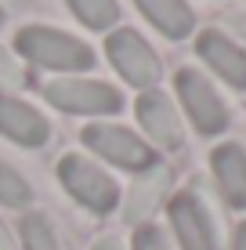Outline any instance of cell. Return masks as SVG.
Here are the masks:
<instances>
[{"label":"cell","mask_w":246,"mask_h":250,"mask_svg":"<svg viewBox=\"0 0 246 250\" xmlns=\"http://www.w3.org/2000/svg\"><path fill=\"white\" fill-rule=\"evenodd\" d=\"M15 47L33 65L58 69V73H83V69L95 65V51L83 40H76L62 29H51V25H25V29H19Z\"/></svg>","instance_id":"cell-1"},{"label":"cell","mask_w":246,"mask_h":250,"mask_svg":"<svg viewBox=\"0 0 246 250\" xmlns=\"http://www.w3.org/2000/svg\"><path fill=\"white\" fill-rule=\"evenodd\" d=\"M105 47H109V62L116 65V73H120L127 83H134V87L152 91L156 80L163 76L156 51L145 44V37H141L138 29H113L109 40H105Z\"/></svg>","instance_id":"cell-2"},{"label":"cell","mask_w":246,"mask_h":250,"mask_svg":"<svg viewBox=\"0 0 246 250\" xmlns=\"http://www.w3.org/2000/svg\"><path fill=\"white\" fill-rule=\"evenodd\" d=\"M58 178H62V185L69 188L76 200L87 207V210H95V214H109L116 203H120L116 182L101 167H95L91 160H83V156H62Z\"/></svg>","instance_id":"cell-3"},{"label":"cell","mask_w":246,"mask_h":250,"mask_svg":"<svg viewBox=\"0 0 246 250\" xmlns=\"http://www.w3.org/2000/svg\"><path fill=\"white\" fill-rule=\"evenodd\" d=\"M44 94L51 105L80 116H109V113H120L123 105L120 91L101 80H55L44 87Z\"/></svg>","instance_id":"cell-4"},{"label":"cell","mask_w":246,"mask_h":250,"mask_svg":"<svg viewBox=\"0 0 246 250\" xmlns=\"http://www.w3.org/2000/svg\"><path fill=\"white\" fill-rule=\"evenodd\" d=\"M177 98L189 109L192 124L199 127L203 134H221L228 127V109L225 102L217 98V91L207 83V76H199L196 69H177Z\"/></svg>","instance_id":"cell-5"},{"label":"cell","mask_w":246,"mask_h":250,"mask_svg":"<svg viewBox=\"0 0 246 250\" xmlns=\"http://www.w3.org/2000/svg\"><path fill=\"white\" fill-rule=\"evenodd\" d=\"M83 142L87 149H95L98 156H105L109 163L116 167H127V170H149L152 163V149L141 142L138 134H131L127 127H113V124H95L83 131Z\"/></svg>","instance_id":"cell-6"},{"label":"cell","mask_w":246,"mask_h":250,"mask_svg":"<svg viewBox=\"0 0 246 250\" xmlns=\"http://www.w3.org/2000/svg\"><path fill=\"white\" fill-rule=\"evenodd\" d=\"M170 225L177 232L181 250H217L210 218H207L203 203L192 192H177L174 200H170Z\"/></svg>","instance_id":"cell-7"},{"label":"cell","mask_w":246,"mask_h":250,"mask_svg":"<svg viewBox=\"0 0 246 250\" xmlns=\"http://www.w3.org/2000/svg\"><path fill=\"white\" fill-rule=\"evenodd\" d=\"M196 51H199V58L214 69L225 83H232L235 91H246V51L235 47L225 33H217V29L199 33Z\"/></svg>","instance_id":"cell-8"},{"label":"cell","mask_w":246,"mask_h":250,"mask_svg":"<svg viewBox=\"0 0 246 250\" xmlns=\"http://www.w3.org/2000/svg\"><path fill=\"white\" fill-rule=\"evenodd\" d=\"M0 134H7L11 142L25 145V149H40L51 131H47V120L33 105H25V102L0 91Z\"/></svg>","instance_id":"cell-9"},{"label":"cell","mask_w":246,"mask_h":250,"mask_svg":"<svg viewBox=\"0 0 246 250\" xmlns=\"http://www.w3.org/2000/svg\"><path fill=\"white\" fill-rule=\"evenodd\" d=\"M138 120L149 131V138L163 149H177L181 145V120H177V109L170 105V98L159 91H145L138 98Z\"/></svg>","instance_id":"cell-10"},{"label":"cell","mask_w":246,"mask_h":250,"mask_svg":"<svg viewBox=\"0 0 246 250\" xmlns=\"http://www.w3.org/2000/svg\"><path fill=\"white\" fill-rule=\"evenodd\" d=\"M141 7V15L156 25L163 37L170 40H185L192 29H196V15L185 0H134Z\"/></svg>","instance_id":"cell-11"},{"label":"cell","mask_w":246,"mask_h":250,"mask_svg":"<svg viewBox=\"0 0 246 250\" xmlns=\"http://www.w3.org/2000/svg\"><path fill=\"white\" fill-rule=\"evenodd\" d=\"M210 163H214V174L221 182V192L228 196V203L246 207V152L239 145H217Z\"/></svg>","instance_id":"cell-12"},{"label":"cell","mask_w":246,"mask_h":250,"mask_svg":"<svg viewBox=\"0 0 246 250\" xmlns=\"http://www.w3.org/2000/svg\"><path fill=\"white\" fill-rule=\"evenodd\" d=\"M167 188V170L163 167H149V174H141L138 182L131 188V200H127V218L138 225V221H145L152 210H156L159 196H163Z\"/></svg>","instance_id":"cell-13"},{"label":"cell","mask_w":246,"mask_h":250,"mask_svg":"<svg viewBox=\"0 0 246 250\" xmlns=\"http://www.w3.org/2000/svg\"><path fill=\"white\" fill-rule=\"evenodd\" d=\"M69 7L87 29H113L120 22V4L116 0H69Z\"/></svg>","instance_id":"cell-14"},{"label":"cell","mask_w":246,"mask_h":250,"mask_svg":"<svg viewBox=\"0 0 246 250\" xmlns=\"http://www.w3.org/2000/svg\"><path fill=\"white\" fill-rule=\"evenodd\" d=\"M29 200H33V192H29V185H25V178L15 167L0 163V203L4 207H25Z\"/></svg>","instance_id":"cell-15"},{"label":"cell","mask_w":246,"mask_h":250,"mask_svg":"<svg viewBox=\"0 0 246 250\" xmlns=\"http://www.w3.org/2000/svg\"><path fill=\"white\" fill-rule=\"evenodd\" d=\"M22 243H25V250H58L55 229H51L47 218H40V214H29V218L22 221Z\"/></svg>","instance_id":"cell-16"},{"label":"cell","mask_w":246,"mask_h":250,"mask_svg":"<svg viewBox=\"0 0 246 250\" xmlns=\"http://www.w3.org/2000/svg\"><path fill=\"white\" fill-rule=\"evenodd\" d=\"M25 80H29L25 69L11 58V51L0 47V83H4V87H25Z\"/></svg>","instance_id":"cell-17"},{"label":"cell","mask_w":246,"mask_h":250,"mask_svg":"<svg viewBox=\"0 0 246 250\" xmlns=\"http://www.w3.org/2000/svg\"><path fill=\"white\" fill-rule=\"evenodd\" d=\"M134 250H170L163 239V232H159L156 225H141L138 236H134Z\"/></svg>","instance_id":"cell-18"},{"label":"cell","mask_w":246,"mask_h":250,"mask_svg":"<svg viewBox=\"0 0 246 250\" xmlns=\"http://www.w3.org/2000/svg\"><path fill=\"white\" fill-rule=\"evenodd\" d=\"M91 250H123V247H120V239H113V236H105V239H98V243H95V247H91Z\"/></svg>","instance_id":"cell-19"},{"label":"cell","mask_w":246,"mask_h":250,"mask_svg":"<svg viewBox=\"0 0 246 250\" xmlns=\"http://www.w3.org/2000/svg\"><path fill=\"white\" fill-rule=\"evenodd\" d=\"M0 250H15V239H11V232H7L4 221H0Z\"/></svg>","instance_id":"cell-20"},{"label":"cell","mask_w":246,"mask_h":250,"mask_svg":"<svg viewBox=\"0 0 246 250\" xmlns=\"http://www.w3.org/2000/svg\"><path fill=\"white\" fill-rule=\"evenodd\" d=\"M232 250H246V221L235 229V239H232Z\"/></svg>","instance_id":"cell-21"},{"label":"cell","mask_w":246,"mask_h":250,"mask_svg":"<svg viewBox=\"0 0 246 250\" xmlns=\"http://www.w3.org/2000/svg\"><path fill=\"white\" fill-rule=\"evenodd\" d=\"M228 22H232V29L239 37H246V15H228Z\"/></svg>","instance_id":"cell-22"},{"label":"cell","mask_w":246,"mask_h":250,"mask_svg":"<svg viewBox=\"0 0 246 250\" xmlns=\"http://www.w3.org/2000/svg\"><path fill=\"white\" fill-rule=\"evenodd\" d=\"M0 22H4V7H0Z\"/></svg>","instance_id":"cell-23"}]
</instances>
